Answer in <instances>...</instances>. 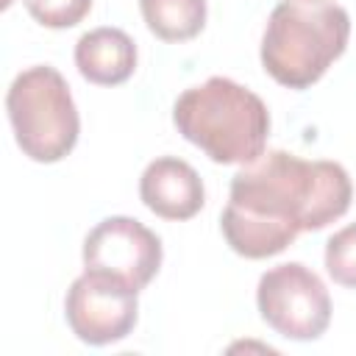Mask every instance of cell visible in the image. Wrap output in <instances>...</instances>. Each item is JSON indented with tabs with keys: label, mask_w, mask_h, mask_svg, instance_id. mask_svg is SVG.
<instances>
[{
	"label": "cell",
	"mask_w": 356,
	"mask_h": 356,
	"mask_svg": "<svg viewBox=\"0 0 356 356\" xmlns=\"http://www.w3.org/2000/svg\"><path fill=\"white\" fill-rule=\"evenodd\" d=\"M78 72L97 86H117L136 70V44L120 28H95L75 44Z\"/></svg>",
	"instance_id": "obj_9"
},
{
	"label": "cell",
	"mask_w": 356,
	"mask_h": 356,
	"mask_svg": "<svg viewBox=\"0 0 356 356\" xmlns=\"http://www.w3.org/2000/svg\"><path fill=\"white\" fill-rule=\"evenodd\" d=\"M83 267L117 275L139 292L161 267V239L134 217H106L83 239Z\"/></svg>",
	"instance_id": "obj_7"
},
{
	"label": "cell",
	"mask_w": 356,
	"mask_h": 356,
	"mask_svg": "<svg viewBox=\"0 0 356 356\" xmlns=\"http://www.w3.org/2000/svg\"><path fill=\"white\" fill-rule=\"evenodd\" d=\"M350 197L353 186L342 164L270 150L231 178L220 228L234 253L267 259L286 250L298 234L339 220Z\"/></svg>",
	"instance_id": "obj_1"
},
{
	"label": "cell",
	"mask_w": 356,
	"mask_h": 356,
	"mask_svg": "<svg viewBox=\"0 0 356 356\" xmlns=\"http://www.w3.org/2000/svg\"><path fill=\"white\" fill-rule=\"evenodd\" d=\"M136 289L108 273L83 270L64 298V314L72 334L86 345H114L125 339L139 317Z\"/></svg>",
	"instance_id": "obj_6"
},
{
	"label": "cell",
	"mask_w": 356,
	"mask_h": 356,
	"mask_svg": "<svg viewBox=\"0 0 356 356\" xmlns=\"http://www.w3.org/2000/svg\"><path fill=\"white\" fill-rule=\"evenodd\" d=\"M350 17L328 0H281L261 36V64L286 89H309L345 53Z\"/></svg>",
	"instance_id": "obj_3"
},
{
	"label": "cell",
	"mask_w": 356,
	"mask_h": 356,
	"mask_svg": "<svg viewBox=\"0 0 356 356\" xmlns=\"http://www.w3.org/2000/svg\"><path fill=\"white\" fill-rule=\"evenodd\" d=\"M6 108L14 139L28 159L53 164L72 153L81 120L72 92L56 67L36 64L22 70L8 86Z\"/></svg>",
	"instance_id": "obj_4"
},
{
	"label": "cell",
	"mask_w": 356,
	"mask_h": 356,
	"mask_svg": "<svg viewBox=\"0 0 356 356\" xmlns=\"http://www.w3.org/2000/svg\"><path fill=\"white\" fill-rule=\"evenodd\" d=\"M22 3L39 25L56 31L78 25L92 8V0H22Z\"/></svg>",
	"instance_id": "obj_12"
},
{
	"label": "cell",
	"mask_w": 356,
	"mask_h": 356,
	"mask_svg": "<svg viewBox=\"0 0 356 356\" xmlns=\"http://www.w3.org/2000/svg\"><path fill=\"white\" fill-rule=\"evenodd\" d=\"M139 197L164 220H189L206 203L197 170L178 156H161L145 167L139 178Z\"/></svg>",
	"instance_id": "obj_8"
},
{
	"label": "cell",
	"mask_w": 356,
	"mask_h": 356,
	"mask_svg": "<svg viewBox=\"0 0 356 356\" xmlns=\"http://www.w3.org/2000/svg\"><path fill=\"white\" fill-rule=\"evenodd\" d=\"M325 270L339 286L356 289V222L339 228L325 242Z\"/></svg>",
	"instance_id": "obj_11"
},
{
	"label": "cell",
	"mask_w": 356,
	"mask_h": 356,
	"mask_svg": "<svg viewBox=\"0 0 356 356\" xmlns=\"http://www.w3.org/2000/svg\"><path fill=\"white\" fill-rule=\"evenodd\" d=\"M256 303L261 320L295 342L320 339L331 323V295L320 275L300 261L270 267L259 278Z\"/></svg>",
	"instance_id": "obj_5"
},
{
	"label": "cell",
	"mask_w": 356,
	"mask_h": 356,
	"mask_svg": "<svg viewBox=\"0 0 356 356\" xmlns=\"http://www.w3.org/2000/svg\"><path fill=\"white\" fill-rule=\"evenodd\" d=\"M172 122L186 142L197 145L217 164L256 161L270 136L264 100L222 75L189 86L172 106Z\"/></svg>",
	"instance_id": "obj_2"
},
{
	"label": "cell",
	"mask_w": 356,
	"mask_h": 356,
	"mask_svg": "<svg viewBox=\"0 0 356 356\" xmlns=\"http://www.w3.org/2000/svg\"><path fill=\"white\" fill-rule=\"evenodd\" d=\"M142 17L164 42L195 39L206 25V0H139Z\"/></svg>",
	"instance_id": "obj_10"
}]
</instances>
